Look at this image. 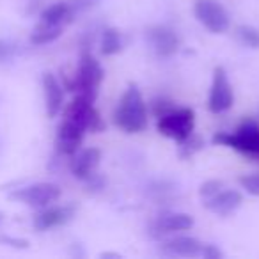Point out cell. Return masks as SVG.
I'll return each instance as SVG.
<instances>
[{
	"instance_id": "obj_1",
	"label": "cell",
	"mask_w": 259,
	"mask_h": 259,
	"mask_svg": "<svg viewBox=\"0 0 259 259\" xmlns=\"http://www.w3.org/2000/svg\"><path fill=\"white\" fill-rule=\"evenodd\" d=\"M114 124L124 134H141L148 128V108L137 85H130L114 110Z\"/></svg>"
},
{
	"instance_id": "obj_2",
	"label": "cell",
	"mask_w": 259,
	"mask_h": 259,
	"mask_svg": "<svg viewBox=\"0 0 259 259\" xmlns=\"http://www.w3.org/2000/svg\"><path fill=\"white\" fill-rule=\"evenodd\" d=\"M213 144L226 146V148L236 149L243 155L259 158V124L252 119H247L245 122H241L234 134H226V132L215 134Z\"/></svg>"
},
{
	"instance_id": "obj_3",
	"label": "cell",
	"mask_w": 259,
	"mask_h": 259,
	"mask_svg": "<svg viewBox=\"0 0 259 259\" xmlns=\"http://www.w3.org/2000/svg\"><path fill=\"white\" fill-rule=\"evenodd\" d=\"M105 71L101 68L100 61H96L89 50H83L80 55V66L78 73L75 76V83L71 85V91H78V94L87 96L89 100H96L100 85L103 82Z\"/></svg>"
},
{
	"instance_id": "obj_4",
	"label": "cell",
	"mask_w": 259,
	"mask_h": 259,
	"mask_svg": "<svg viewBox=\"0 0 259 259\" xmlns=\"http://www.w3.org/2000/svg\"><path fill=\"white\" fill-rule=\"evenodd\" d=\"M195 126V112L192 108H172L165 115L158 117L156 130L163 137H169L176 142H183L194 134Z\"/></svg>"
},
{
	"instance_id": "obj_5",
	"label": "cell",
	"mask_w": 259,
	"mask_h": 259,
	"mask_svg": "<svg viewBox=\"0 0 259 259\" xmlns=\"http://www.w3.org/2000/svg\"><path fill=\"white\" fill-rule=\"evenodd\" d=\"M64 119L73 121L83 132H91V134H101L105 130V122L101 119L100 112L94 108V101L89 100L87 96H82V94H78L69 103V107L66 108Z\"/></svg>"
},
{
	"instance_id": "obj_6",
	"label": "cell",
	"mask_w": 259,
	"mask_h": 259,
	"mask_svg": "<svg viewBox=\"0 0 259 259\" xmlns=\"http://www.w3.org/2000/svg\"><path fill=\"white\" fill-rule=\"evenodd\" d=\"M194 15L197 22L213 34H224L231 25L226 8L217 0H195Z\"/></svg>"
},
{
	"instance_id": "obj_7",
	"label": "cell",
	"mask_w": 259,
	"mask_h": 259,
	"mask_svg": "<svg viewBox=\"0 0 259 259\" xmlns=\"http://www.w3.org/2000/svg\"><path fill=\"white\" fill-rule=\"evenodd\" d=\"M59 197H61V188L54 183H34L18 188L11 194L13 201L37 209L54 204L55 201H59Z\"/></svg>"
},
{
	"instance_id": "obj_8",
	"label": "cell",
	"mask_w": 259,
	"mask_h": 259,
	"mask_svg": "<svg viewBox=\"0 0 259 259\" xmlns=\"http://www.w3.org/2000/svg\"><path fill=\"white\" fill-rule=\"evenodd\" d=\"M234 103V93L233 85L229 82L227 71L219 66L213 71V80H211V89H209V98H208V108L213 114H222L227 112Z\"/></svg>"
},
{
	"instance_id": "obj_9",
	"label": "cell",
	"mask_w": 259,
	"mask_h": 259,
	"mask_svg": "<svg viewBox=\"0 0 259 259\" xmlns=\"http://www.w3.org/2000/svg\"><path fill=\"white\" fill-rule=\"evenodd\" d=\"M146 39L158 57H172L180 50V37L170 27L153 25L146 30Z\"/></svg>"
},
{
	"instance_id": "obj_10",
	"label": "cell",
	"mask_w": 259,
	"mask_h": 259,
	"mask_svg": "<svg viewBox=\"0 0 259 259\" xmlns=\"http://www.w3.org/2000/svg\"><path fill=\"white\" fill-rule=\"evenodd\" d=\"M75 217V208L73 206H47L41 208V211L34 217V229L36 231H50L55 227L66 226L71 222Z\"/></svg>"
},
{
	"instance_id": "obj_11",
	"label": "cell",
	"mask_w": 259,
	"mask_h": 259,
	"mask_svg": "<svg viewBox=\"0 0 259 259\" xmlns=\"http://www.w3.org/2000/svg\"><path fill=\"white\" fill-rule=\"evenodd\" d=\"M83 132L78 124H75L73 121L64 119L62 124L57 130V137H55V146H57V151L61 155L73 156L80 149L83 141Z\"/></svg>"
},
{
	"instance_id": "obj_12",
	"label": "cell",
	"mask_w": 259,
	"mask_h": 259,
	"mask_svg": "<svg viewBox=\"0 0 259 259\" xmlns=\"http://www.w3.org/2000/svg\"><path fill=\"white\" fill-rule=\"evenodd\" d=\"M194 227V217L188 213H163L153 222V238H162L165 234H172L178 231H188Z\"/></svg>"
},
{
	"instance_id": "obj_13",
	"label": "cell",
	"mask_w": 259,
	"mask_h": 259,
	"mask_svg": "<svg viewBox=\"0 0 259 259\" xmlns=\"http://www.w3.org/2000/svg\"><path fill=\"white\" fill-rule=\"evenodd\" d=\"M101 160V151L98 148H87L82 151H76L73 155V160L69 163L71 167V174L76 180L87 181L94 172H96L98 165Z\"/></svg>"
},
{
	"instance_id": "obj_14",
	"label": "cell",
	"mask_w": 259,
	"mask_h": 259,
	"mask_svg": "<svg viewBox=\"0 0 259 259\" xmlns=\"http://www.w3.org/2000/svg\"><path fill=\"white\" fill-rule=\"evenodd\" d=\"M243 202V197L238 190H219L215 195L204 199V206L219 217H229Z\"/></svg>"
},
{
	"instance_id": "obj_15",
	"label": "cell",
	"mask_w": 259,
	"mask_h": 259,
	"mask_svg": "<svg viewBox=\"0 0 259 259\" xmlns=\"http://www.w3.org/2000/svg\"><path fill=\"white\" fill-rule=\"evenodd\" d=\"M43 94L47 115L54 119L61 112L62 103H64V87L59 83L54 73H45L43 75Z\"/></svg>"
},
{
	"instance_id": "obj_16",
	"label": "cell",
	"mask_w": 259,
	"mask_h": 259,
	"mask_svg": "<svg viewBox=\"0 0 259 259\" xmlns=\"http://www.w3.org/2000/svg\"><path fill=\"white\" fill-rule=\"evenodd\" d=\"M162 252L167 255H180V257H197L202 252V243L190 236H176L162 243Z\"/></svg>"
},
{
	"instance_id": "obj_17",
	"label": "cell",
	"mask_w": 259,
	"mask_h": 259,
	"mask_svg": "<svg viewBox=\"0 0 259 259\" xmlns=\"http://www.w3.org/2000/svg\"><path fill=\"white\" fill-rule=\"evenodd\" d=\"M73 18H75V16H73L68 2L52 4L50 8H47L41 13V22L50 23V25H59V27H64L66 23H69Z\"/></svg>"
},
{
	"instance_id": "obj_18",
	"label": "cell",
	"mask_w": 259,
	"mask_h": 259,
	"mask_svg": "<svg viewBox=\"0 0 259 259\" xmlns=\"http://www.w3.org/2000/svg\"><path fill=\"white\" fill-rule=\"evenodd\" d=\"M61 34H62V27L39 22V25H37L36 29L32 30V34H30V43L37 45V47L54 43L57 37H61Z\"/></svg>"
},
{
	"instance_id": "obj_19",
	"label": "cell",
	"mask_w": 259,
	"mask_h": 259,
	"mask_svg": "<svg viewBox=\"0 0 259 259\" xmlns=\"http://www.w3.org/2000/svg\"><path fill=\"white\" fill-rule=\"evenodd\" d=\"M122 48V36L117 29L114 27H107L103 30V37H101V54L103 55H115L119 54Z\"/></svg>"
},
{
	"instance_id": "obj_20",
	"label": "cell",
	"mask_w": 259,
	"mask_h": 259,
	"mask_svg": "<svg viewBox=\"0 0 259 259\" xmlns=\"http://www.w3.org/2000/svg\"><path fill=\"white\" fill-rule=\"evenodd\" d=\"M236 37L243 47L259 48V30L252 25H240L236 29Z\"/></svg>"
},
{
	"instance_id": "obj_21",
	"label": "cell",
	"mask_w": 259,
	"mask_h": 259,
	"mask_svg": "<svg viewBox=\"0 0 259 259\" xmlns=\"http://www.w3.org/2000/svg\"><path fill=\"white\" fill-rule=\"evenodd\" d=\"M20 54V47L13 41L0 39V64L2 62H9Z\"/></svg>"
},
{
	"instance_id": "obj_22",
	"label": "cell",
	"mask_w": 259,
	"mask_h": 259,
	"mask_svg": "<svg viewBox=\"0 0 259 259\" xmlns=\"http://www.w3.org/2000/svg\"><path fill=\"white\" fill-rule=\"evenodd\" d=\"M180 144H181V156H183V158H188V156H192L195 151H199V149L204 146L201 139L194 137V134H192L188 139H185L183 142H180Z\"/></svg>"
},
{
	"instance_id": "obj_23",
	"label": "cell",
	"mask_w": 259,
	"mask_h": 259,
	"mask_svg": "<svg viewBox=\"0 0 259 259\" xmlns=\"http://www.w3.org/2000/svg\"><path fill=\"white\" fill-rule=\"evenodd\" d=\"M241 188H245V192L250 195L259 197V174H248V176H241L240 180Z\"/></svg>"
},
{
	"instance_id": "obj_24",
	"label": "cell",
	"mask_w": 259,
	"mask_h": 259,
	"mask_svg": "<svg viewBox=\"0 0 259 259\" xmlns=\"http://www.w3.org/2000/svg\"><path fill=\"white\" fill-rule=\"evenodd\" d=\"M174 107V103L170 100H167V98H155V100L151 101V112L155 114V117H162V115H165L167 112H170Z\"/></svg>"
},
{
	"instance_id": "obj_25",
	"label": "cell",
	"mask_w": 259,
	"mask_h": 259,
	"mask_svg": "<svg viewBox=\"0 0 259 259\" xmlns=\"http://www.w3.org/2000/svg\"><path fill=\"white\" fill-rule=\"evenodd\" d=\"M100 2H101V0H68L69 9H71L73 16L78 15V13L87 11V9H91L93 6L100 4Z\"/></svg>"
},
{
	"instance_id": "obj_26",
	"label": "cell",
	"mask_w": 259,
	"mask_h": 259,
	"mask_svg": "<svg viewBox=\"0 0 259 259\" xmlns=\"http://www.w3.org/2000/svg\"><path fill=\"white\" fill-rule=\"evenodd\" d=\"M220 188H222V181L209 180V181H206V183L201 185V188H199V194H201L202 199H208V197H211V195H215Z\"/></svg>"
},
{
	"instance_id": "obj_27",
	"label": "cell",
	"mask_w": 259,
	"mask_h": 259,
	"mask_svg": "<svg viewBox=\"0 0 259 259\" xmlns=\"http://www.w3.org/2000/svg\"><path fill=\"white\" fill-rule=\"evenodd\" d=\"M201 255H204L206 259H220V257H224V252L220 250L217 245H202V252H201Z\"/></svg>"
},
{
	"instance_id": "obj_28",
	"label": "cell",
	"mask_w": 259,
	"mask_h": 259,
	"mask_svg": "<svg viewBox=\"0 0 259 259\" xmlns=\"http://www.w3.org/2000/svg\"><path fill=\"white\" fill-rule=\"evenodd\" d=\"M101 257H117L119 259V254H108V252H105V254H101Z\"/></svg>"
},
{
	"instance_id": "obj_29",
	"label": "cell",
	"mask_w": 259,
	"mask_h": 259,
	"mask_svg": "<svg viewBox=\"0 0 259 259\" xmlns=\"http://www.w3.org/2000/svg\"><path fill=\"white\" fill-rule=\"evenodd\" d=\"M2 222H4V213L0 211V226H2Z\"/></svg>"
}]
</instances>
